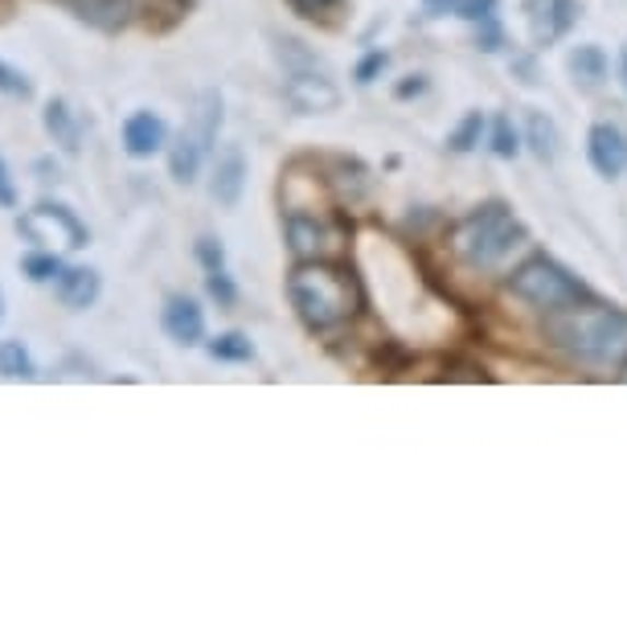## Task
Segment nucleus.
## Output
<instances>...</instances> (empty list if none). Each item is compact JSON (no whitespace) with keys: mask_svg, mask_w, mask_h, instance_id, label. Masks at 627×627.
Masks as SVG:
<instances>
[{"mask_svg":"<svg viewBox=\"0 0 627 627\" xmlns=\"http://www.w3.org/2000/svg\"><path fill=\"white\" fill-rule=\"evenodd\" d=\"M288 300L307 328H337L361 312V283L333 263H300L288 279Z\"/></svg>","mask_w":627,"mask_h":627,"instance_id":"1","label":"nucleus"},{"mask_svg":"<svg viewBox=\"0 0 627 627\" xmlns=\"http://www.w3.org/2000/svg\"><path fill=\"white\" fill-rule=\"evenodd\" d=\"M549 337L562 349L587 357L595 365H627V316L619 312H579L549 321Z\"/></svg>","mask_w":627,"mask_h":627,"instance_id":"2","label":"nucleus"},{"mask_svg":"<svg viewBox=\"0 0 627 627\" xmlns=\"http://www.w3.org/2000/svg\"><path fill=\"white\" fill-rule=\"evenodd\" d=\"M521 242V222L504 206H484L455 230V255L472 267H497L500 258Z\"/></svg>","mask_w":627,"mask_h":627,"instance_id":"3","label":"nucleus"},{"mask_svg":"<svg viewBox=\"0 0 627 627\" xmlns=\"http://www.w3.org/2000/svg\"><path fill=\"white\" fill-rule=\"evenodd\" d=\"M275 46H279V58L288 66V82H283V91H288V103L295 107L300 115H328L340 107V91L333 86L328 79V70H324L312 54H307L295 37H275Z\"/></svg>","mask_w":627,"mask_h":627,"instance_id":"4","label":"nucleus"},{"mask_svg":"<svg viewBox=\"0 0 627 627\" xmlns=\"http://www.w3.org/2000/svg\"><path fill=\"white\" fill-rule=\"evenodd\" d=\"M509 291H513L516 300L542 307V312H570V307H579L582 300H587V288L574 283V279H570L558 263H549V258L521 263L513 271V279H509Z\"/></svg>","mask_w":627,"mask_h":627,"instance_id":"5","label":"nucleus"},{"mask_svg":"<svg viewBox=\"0 0 627 627\" xmlns=\"http://www.w3.org/2000/svg\"><path fill=\"white\" fill-rule=\"evenodd\" d=\"M283 234H288V251L300 263H333V258L345 255V225L328 222V218H316V213H304V209H291L288 222H283Z\"/></svg>","mask_w":627,"mask_h":627,"instance_id":"6","label":"nucleus"},{"mask_svg":"<svg viewBox=\"0 0 627 627\" xmlns=\"http://www.w3.org/2000/svg\"><path fill=\"white\" fill-rule=\"evenodd\" d=\"M16 230H21L30 242H37V246H66V251H82V246L91 242L86 225L79 222V213L58 206V201H42V206H33L30 213H21V218H16Z\"/></svg>","mask_w":627,"mask_h":627,"instance_id":"7","label":"nucleus"},{"mask_svg":"<svg viewBox=\"0 0 627 627\" xmlns=\"http://www.w3.org/2000/svg\"><path fill=\"white\" fill-rule=\"evenodd\" d=\"M525 21L537 46H554L558 37L574 30L579 21V4L574 0H525Z\"/></svg>","mask_w":627,"mask_h":627,"instance_id":"8","label":"nucleus"},{"mask_svg":"<svg viewBox=\"0 0 627 627\" xmlns=\"http://www.w3.org/2000/svg\"><path fill=\"white\" fill-rule=\"evenodd\" d=\"M587 156L599 177H624L627 173V131L615 124H595L587 136Z\"/></svg>","mask_w":627,"mask_h":627,"instance_id":"9","label":"nucleus"},{"mask_svg":"<svg viewBox=\"0 0 627 627\" xmlns=\"http://www.w3.org/2000/svg\"><path fill=\"white\" fill-rule=\"evenodd\" d=\"M161 328H164V337L185 345V349H194V345L206 340V316H201L197 300H189V295H169V300H164Z\"/></svg>","mask_w":627,"mask_h":627,"instance_id":"10","label":"nucleus"},{"mask_svg":"<svg viewBox=\"0 0 627 627\" xmlns=\"http://www.w3.org/2000/svg\"><path fill=\"white\" fill-rule=\"evenodd\" d=\"M242 189H246V156H242V148H225L218 164H213V177H209V194L213 201L225 209L239 206Z\"/></svg>","mask_w":627,"mask_h":627,"instance_id":"11","label":"nucleus"},{"mask_svg":"<svg viewBox=\"0 0 627 627\" xmlns=\"http://www.w3.org/2000/svg\"><path fill=\"white\" fill-rule=\"evenodd\" d=\"M98 291H103V279H98V271H91V267H62L58 279H54V295H58L66 307H74V312L95 304Z\"/></svg>","mask_w":627,"mask_h":627,"instance_id":"12","label":"nucleus"},{"mask_svg":"<svg viewBox=\"0 0 627 627\" xmlns=\"http://www.w3.org/2000/svg\"><path fill=\"white\" fill-rule=\"evenodd\" d=\"M164 140H169V128H164L161 115L136 112L124 119V148H128V156H152V152L164 148Z\"/></svg>","mask_w":627,"mask_h":627,"instance_id":"13","label":"nucleus"},{"mask_svg":"<svg viewBox=\"0 0 627 627\" xmlns=\"http://www.w3.org/2000/svg\"><path fill=\"white\" fill-rule=\"evenodd\" d=\"M209 148H213V144H209V140L194 128V124L181 131L177 144H173V152H169V169H173V177H177L181 185H194L197 173H201V161H206Z\"/></svg>","mask_w":627,"mask_h":627,"instance_id":"14","label":"nucleus"},{"mask_svg":"<svg viewBox=\"0 0 627 627\" xmlns=\"http://www.w3.org/2000/svg\"><path fill=\"white\" fill-rule=\"evenodd\" d=\"M42 124H46V131L54 136V144H62L66 152H79L82 124L74 119V112H70V103H66V98H49Z\"/></svg>","mask_w":627,"mask_h":627,"instance_id":"15","label":"nucleus"},{"mask_svg":"<svg viewBox=\"0 0 627 627\" xmlns=\"http://www.w3.org/2000/svg\"><path fill=\"white\" fill-rule=\"evenodd\" d=\"M570 74H574L587 91H595V86H603V79H607V54L599 46H579L570 54Z\"/></svg>","mask_w":627,"mask_h":627,"instance_id":"16","label":"nucleus"},{"mask_svg":"<svg viewBox=\"0 0 627 627\" xmlns=\"http://www.w3.org/2000/svg\"><path fill=\"white\" fill-rule=\"evenodd\" d=\"M79 4V13L98 25V30H119L131 13V0H74Z\"/></svg>","mask_w":627,"mask_h":627,"instance_id":"17","label":"nucleus"},{"mask_svg":"<svg viewBox=\"0 0 627 627\" xmlns=\"http://www.w3.org/2000/svg\"><path fill=\"white\" fill-rule=\"evenodd\" d=\"M0 378H9V382H33L37 378V365H33V357L25 353L21 340H0Z\"/></svg>","mask_w":627,"mask_h":627,"instance_id":"18","label":"nucleus"},{"mask_svg":"<svg viewBox=\"0 0 627 627\" xmlns=\"http://www.w3.org/2000/svg\"><path fill=\"white\" fill-rule=\"evenodd\" d=\"M209 357L213 361H255V345L242 333H222V337L209 340Z\"/></svg>","mask_w":627,"mask_h":627,"instance_id":"19","label":"nucleus"},{"mask_svg":"<svg viewBox=\"0 0 627 627\" xmlns=\"http://www.w3.org/2000/svg\"><path fill=\"white\" fill-rule=\"evenodd\" d=\"M530 144L542 161H554V156H558V128H554V119H546L542 112L530 115Z\"/></svg>","mask_w":627,"mask_h":627,"instance_id":"20","label":"nucleus"},{"mask_svg":"<svg viewBox=\"0 0 627 627\" xmlns=\"http://www.w3.org/2000/svg\"><path fill=\"white\" fill-rule=\"evenodd\" d=\"M427 9L431 13H455L464 21H488L492 9H497V0H427Z\"/></svg>","mask_w":627,"mask_h":627,"instance_id":"21","label":"nucleus"},{"mask_svg":"<svg viewBox=\"0 0 627 627\" xmlns=\"http://www.w3.org/2000/svg\"><path fill=\"white\" fill-rule=\"evenodd\" d=\"M21 271L30 275L33 283H49V279H58V271H62V258L54 255V251H33V255H25Z\"/></svg>","mask_w":627,"mask_h":627,"instance_id":"22","label":"nucleus"},{"mask_svg":"<svg viewBox=\"0 0 627 627\" xmlns=\"http://www.w3.org/2000/svg\"><path fill=\"white\" fill-rule=\"evenodd\" d=\"M492 152H497V156H504V161H513L516 152H521V144H516V131H513V124H509V115H497V124H492Z\"/></svg>","mask_w":627,"mask_h":627,"instance_id":"23","label":"nucleus"},{"mask_svg":"<svg viewBox=\"0 0 627 627\" xmlns=\"http://www.w3.org/2000/svg\"><path fill=\"white\" fill-rule=\"evenodd\" d=\"M480 131H484V115L472 112L464 124L455 128V136H451V148H455V152H472V148L480 144Z\"/></svg>","mask_w":627,"mask_h":627,"instance_id":"24","label":"nucleus"},{"mask_svg":"<svg viewBox=\"0 0 627 627\" xmlns=\"http://www.w3.org/2000/svg\"><path fill=\"white\" fill-rule=\"evenodd\" d=\"M0 95L9 98H33V82L16 70V66L0 62Z\"/></svg>","mask_w":627,"mask_h":627,"instance_id":"25","label":"nucleus"},{"mask_svg":"<svg viewBox=\"0 0 627 627\" xmlns=\"http://www.w3.org/2000/svg\"><path fill=\"white\" fill-rule=\"evenodd\" d=\"M197 258H201L206 271H222V263H225L222 242L213 239V234H201V239H197Z\"/></svg>","mask_w":627,"mask_h":627,"instance_id":"26","label":"nucleus"},{"mask_svg":"<svg viewBox=\"0 0 627 627\" xmlns=\"http://www.w3.org/2000/svg\"><path fill=\"white\" fill-rule=\"evenodd\" d=\"M206 291H209V295H213V300H218L222 307H230L234 300H239V288L230 283V275H225V271H209Z\"/></svg>","mask_w":627,"mask_h":627,"instance_id":"27","label":"nucleus"},{"mask_svg":"<svg viewBox=\"0 0 627 627\" xmlns=\"http://www.w3.org/2000/svg\"><path fill=\"white\" fill-rule=\"evenodd\" d=\"M386 62H390V54H382V49H373L370 58H365V62L357 66V82H361V86H365V82H373V79H378V74H382V70H386Z\"/></svg>","mask_w":627,"mask_h":627,"instance_id":"28","label":"nucleus"},{"mask_svg":"<svg viewBox=\"0 0 627 627\" xmlns=\"http://www.w3.org/2000/svg\"><path fill=\"white\" fill-rule=\"evenodd\" d=\"M291 9L300 16H328L333 9H340V0H291Z\"/></svg>","mask_w":627,"mask_h":627,"instance_id":"29","label":"nucleus"},{"mask_svg":"<svg viewBox=\"0 0 627 627\" xmlns=\"http://www.w3.org/2000/svg\"><path fill=\"white\" fill-rule=\"evenodd\" d=\"M16 206V185H13V173H9V164L0 156V209H13Z\"/></svg>","mask_w":627,"mask_h":627,"instance_id":"30","label":"nucleus"},{"mask_svg":"<svg viewBox=\"0 0 627 627\" xmlns=\"http://www.w3.org/2000/svg\"><path fill=\"white\" fill-rule=\"evenodd\" d=\"M480 25H484V33H480V37H476V46L488 49V54H492V49H500V30H497V21L488 16V21H480Z\"/></svg>","mask_w":627,"mask_h":627,"instance_id":"31","label":"nucleus"},{"mask_svg":"<svg viewBox=\"0 0 627 627\" xmlns=\"http://www.w3.org/2000/svg\"><path fill=\"white\" fill-rule=\"evenodd\" d=\"M422 91H427V79H422V74H415V79H406L403 86L394 91V95H398V98H410V95H422Z\"/></svg>","mask_w":627,"mask_h":627,"instance_id":"32","label":"nucleus"},{"mask_svg":"<svg viewBox=\"0 0 627 627\" xmlns=\"http://www.w3.org/2000/svg\"><path fill=\"white\" fill-rule=\"evenodd\" d=\"M619 66H624V82H627V46H624V58H619Z\"/></svg>","mask_w":627,"mask_h":627,"instance_id":"33","label":"nucleus"},{"mask_svg":"<svg viewBox=\"0 0 627 627\" xmlns=\"http://www.w3.org/2000/svg\"><path fill=\"white\" fill-rule=\"evenodd\" d=\"M0 321H4V291H0Z\"/></svg>","mask_w":627,"mask_h":627,"instance_id":"34","label":"nucleus"}]
</instances>
